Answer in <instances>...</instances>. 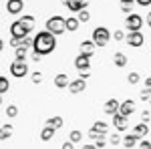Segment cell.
<instances>
[{"label":"cell","instance_id":"obj_47","mask_svg":"<svg viewBox=\"0 0 151 149\" xmlns=\"http://www.w3.org/2000/svg\"><path fill=\"white\" fill-rule=\"evenodd\" d=\"M149 103H151V99H149Z\"/></svg>","mask_w":151,"mask_h":149},{"label":"cell","instance_id":"obj_10","mask_svg":"<svg viewBox=\"0 0 151 149\" xmlns=\"http://www.w3.org/2000/svg\"><path fill=\"white\" fill-rule=\"evenodd\" d=\"M133 113H135V101H133V99L123 101L121 107H119V115H123V117H127V119H129V115H133Z\"/></svg>","mask_w":151,"mask_h":149},{"label":"cell","instance_id":"obj_31","mask_svg":"<svg viewBox=\"0 0 151 149\" xmlns=\"http://www.w3.org/2000/svg\"><path fill=\"white\" fill-rule=\"evenodd\" d=\"M16 115H18V107H16V105H8V107H6V117H16Z\"/></svg>","mask_w":151,"mask_h":149},{"label":"cell","instance_id":"obj_37","mask_svg":"<svg viewBox=\"0 0 151 149\" xmlns=\"http://www.w3.org/2000/svg\"><path fill=\"white\" fill-rule=\"evenodd\" d=\"M40 81H42V73H38V71H36V73H32V83H35V85H38Z\"/></svg>","mask_w":151,"mask_h":149},{"label":"cell","instance_id":"obj_15","mask_svg":"<svg viewBox=\"0 0 151 149\" xmlns=\"http://www.w3.org/2000/svg\"><path fill=\"white\" fill-rule=\"evenodd\" d=\"M87 0H70L69 4H67V8L70 12H81V10H87Z\"/></svg>","mask_w":151,"mask_h":149},{"label":"cell","instance_id":"obj_46","mask_svg":"<svg viewBox=\"0 0 151 149\" xmlns=\"http://www.w3.org/2000/svg\"><path fill=\"white\" fill-rule=\"evenodd\" d=\"M0 105H2V95H0Z\"/></svg>","mask_w":151,"mask_h":149},{"label":"cell","instance_id":"obj_39","mask_svg":"<svg viewBox=\"0 0 151 149\" xmlns=\"http://www.w3.org/2000/svg\"><path fill=\"white\" fill-rule=\"evenodd\" d=\"M141 119H143V123H147V121L151 119V113L149 111H143V113H141Z\"/></svg>","mask_w":151,"mask_h":149},{"label":"cell","instance_id":"obj_1","mask_svg":"<svg viewBox=\"0 0 151 149\" xmlns=\"http://www.w3.org/2000/svg\"><path fill=\"white\" fill-rule=\"evenodd\" d=\"M55 48H57V36L55 35H50L48 30H42V32L35 35V38H32V50H35V55L47 57Z\"/></svg>","mask_w":151,"mask_h":149},{"label":"cell","instance_id":"obj_35","mask_svg":"<svg viewBox=\"0 0 151 149\" xmlns=\"http://www.w3.org/2000/svg\"><path fill=\"white\" fill-rule=\"evenodd\" d=\"M113 38H115V40H125L127 36H125L123 30H115V32H113Z\"/></svg>","mask_w":151,"mask_h":149},{"label":"cell","instance_id":"obj_7","mask_svg":"<svg viewBox=\"0 0 151 149\" xmlns=\"http://www.w3.org/2000/svg\"><path fill=\"white\" fill-rule=\"evenodd\" d=\"M125 40H127V45L133 46V48H139V46L145 45V36L141 35V30H139V32H129Z\"/></svg>","mask_w":151,"mask_h":149},{"label":"cell","instance_id":"obj_36","mask_svg":"<svg viewBox=\"0 0 151 149\" xmlns=\"http://www.w3.org/2000/svg\"><path fill=\"white\" fill-rule=\"evenodd\" d=\"M141 99H143V101H145V99L149 101V99H151V89H147V87H145V89L141 91Z\"/></svg>","mask_w":151,"mask_h":149},{"label":"cell","instance_id":"obj_33","mask_svg":"<svg viewBox=\"0 0 151 149\" xmlns=\"http://www.w3.org/2000/svg\"><path fill=\"white\" fill-rule=\"evenodd\" d=\"M109 141H111L113 145H119V143H123V137H121V135H119L117 131H113V135L109 137Z\"/></svg>","mask_w":151,"mask_h":149},{"label":"cell","instance_id":"obj_14","mask_svg":"<svg viewBox=\"0 0 151 149\" xmlns=\"http://www.w3.org/2000/svg\"><path fill=\"white\" fill-rule=\"evenodd\" d=\"M22 8H24L22 0H8V4H6V10L10 12V14H20Z\"/></svg>","mask_w":151,"mask_h":149},{"label":"cell","instance_id":"obj_9","mask_svg":"<svg viewBox=\"0 0 151 149\" xmlns=\"http://www.w3.org/2000/svg\"><path fill=\"white\" fill-rule=\"evenodd\" d=\"M107 129H109V125L105 123V121H97V123H93V127H91V131H89V135L91 137H97V135H107Z\"/></svg>","mask_w":151,"mask_h":149},{"label":"cell","instance_id":"obj_44","mask_svg":"<svg viewBox=\"0 0 151 149\" xmlns=\"http://www.w3.org/2000/svg\"><path fill=\"white\" fill-rule=\"evenodd\" d=\"M145 22H147V24H149V26H151V12H149V14H147V16H145Z\"/></svg>","mask_w":151,"mask_h":149},{"label":"cell","instance_id":"obj_41","mask_svg":"<svg viewBox=\"0 0 151 149\" xmlns=\"http://www.w3.org/2000/svg\"><path fill=\"white\" fill-rule=\"evenodd\" d=\"M135 2H137L139 6H149L151 4V0H135Z\"/></svg>","mask_w":151,"mask_h":149},{"label":"cell","instance_id":"obj_3","mask_svg":"<svg viewBox=\"0 0 151 149\" xmlns=\"http://www.w3.org/2000/svg\"><path fill=\"white\" fill-rule=\"evenodd\" d=\"M91 40L95 42V46H107L109 45V40H111V32H109V28H105V26H97L93 30V35H91Z\"/></svg>","mask_w":151,"mask_h":149},{"label":"cell","instance_id":"obj_29","mask_svg":"<svg viewBox=\"0 0 151 149\" xmlns=\"http://www.w3.org/2000/svg\"><path fill=\"white\" fill-rule=\"evenodd\" d=\"M8 89H10V83H8V79H6V77H0V95H4Z\"/></svg>","mask_w":151,"mask_h":149},{"label":"cell","instance_id":"obj_45","mask_svg":"<svg viewBox=\"0 0 151 149\" xmlns=\"http://www.w3.org/2000/svg\"><path fill=\"white\" fill-rule=\"evenodd\" d=\"M2 48H4V42H2V38H0V53H2Z\"/></svg>","mask_w":151,"mask_h":149},{"label":"cell","instance_id":"obj_23","mask_svg":"<svg viewBox=\"0 0 151 149\" xmlns=\"http://www.w3.org/2000/svg\"><path fill=\"white\" fill-rule=\"evenodd\" d=\"M139 139L135 137L133 133H127L125 137H123V147H127V149H131V147H135V143H137Z\"/></svg>","mask_w":151,"mask_h":149},{"label":"cell","instance_id":"obj_34","mask_svg":"<svg viewBox=\"0 0 151 149\" xmlns=\"http://www.w3.org/2000/svg\"><path fill=\"white\" fill-rule=\"evenodd\" d=\"M95 141H97V143H95V147H97V149L105 147V135H97V137H95Z\"/></svg>","mask_w":151,"mask_h":149},{"label":"cell","instance_id":"obj_32","mask_svg":"<svg viewBox=\"0 0 151 149\" xmlns=\"http://www.w3.org/2000/svg\"><path fill=\"white\" fill-rule=\"evenodd\" d=\"M77 18H79V22H89L91 20V14H89V10H81Z\"/></svg>","mask_w":151,"mask_h":149},{"label":"cell","instance_id":"obj_18","mask_svg":"<svg viewBox=\"0 0 151 149\" xmlns=\"http://www.w3.org/2000/svg\"><path fill=\"white\" fill-rule=\"evenodd\" d=\"M113 125H115L117 131H125V129H127V117H123V115L117 113L115 117H113Z\"/></svg>","mask_w":151,"mask_h":149},{"label":"cell","instance_id":"obj_12","mask_svg":"<svg viewBox=\"0 0 151 149\" xmlns=\"http://www.w3.org/2000/svg\"><path fill=\"white\" fill-rule=\"evenodd\" d=\"M85 89H87V81H83V79H75V81L69 83V91L73 93V95H79V93H83Z\"/></svg>","mask_w":151,"mask_h":149},{"label":"cell","instance_id":"obj_27","mask_svg":"<svg viewBox=\"0 0 151 149\" xmlns=\"http://www.w3.org/2000/svg\"><path fill=\"white\" fill-rule=\"evenodd\" d=\"M139 79H141L139 73H137V71H131V73H129V77H127V83H129V85H137Z\"/></svg>","mask_w":151,"mask_h":149},{"label":"cell","instance_id":"obj_4","mask_svg":"<svg viewBox=\"0 0 151 149\" xmlns=\"http://www.w3.org/2000/svg\"><path fill=\"white\" fill-rule=\"evenodd\" d=\"M125 26H127L129 32H139L141 26H143V16L139 14H127V18H125Z\"/></svg>","mask_w":151,"mask_h":149},{"label":"cell","instance_id":"obj_26","mask_svg":"<svg viewBox=\"0 0 151 149\" xmlns=\"http://www.w3.org/2000/svg\"><path fill=\"white\" fill-rule=\"evenodd\" d=\"M14 60H18V63H26V48L18 46V48L14 50Z\"/></svg>","mask_w":151,"mask_h":149},{"label":"cell","instance_id":"obj_43","mask_svg":"<svg viewBox=\"0 0 151 149\" xmlns=\"http://www.w3.org/2000/svg\"><path fill=\"white\" fill-rule=\"evenodd\" d=\"M81 149H97V147H95L93 143H89V145H83V147H81Z\"/></svg>","mask_w":151,"mask_h":149},{"label":"cell","instance_id":"obj_21","mask_svg":"<svg viewBox=\"0 0 151 149\" xmlns=\"http://www.w3.org/2000/svg\"><path fill=\"white\" fill-rule=\"evenodd\" d=\"M113 65L119 67V69H121V67H127V57H125L123 53H115V55H113Z\"/></svg>","mask_w":151,"mask_h":149},{"label":"cell","instance_id":"obj_20","mask_svg":"<svg viewBox=\"0 0 151 149\" xmlns=\"http://www.w3.org/2000/svg\"><path fill=\"white\" fill-rule=\"evenodd\" d=\"M47 127H52L55 131L63 127V117H58V115H52V117H48L47 119Z\"/></svg>","mask_w":151,"mask_h":149},{"label":"cell","instance_id":"obj_13","mask_svg":"<svg viewBox=\"0 0 151 149\" xmlns=\"http://www.w3.org/2000/svg\"><path fill=\"white\" fill-rule=\"evenodd\" d=\"M119 107H121V103H119L117 99H109V101L105 103L103 111H105V115H113V117H115V115L119 113Z\"/></svg>","mask_w":151,"mask_h":149},{"label":"cell","instance_id":"obj_40","mask_svg":"<svg viewBox=\"0 0 151 149\" xmlns=\"http://www.w3.org/2000/svg\"><path fill=\"white\" fill-rule=\"evenodd\" d=\"M60 149H75V143H70V141H65Z\"/></svg>","mask_w":151,"mask_h":149},{"label":"cell","instance_id":"obj_8","mask_svg":"<svg viewBox=\"0 0 151 149\" xmlns=\"http://www.w3.org/2000/svg\"><path fill=\"white\" fill-rule=\"evenodd\" d=\"M79 50H81L79 55H83V57H87V58H91V57L95 55V50H97V46H95L93 40H83Z\"/></svg>","mask_w":151,"mask_h":149},{"label":"cell","instance_id":"obj_38","mask_svg":"<svg viewBox=\"0 0 151 149\" xmlns=\"http://www.w3.org/2000/svg\"><path fill=\"white\" fill-rule=\"evenodd\" d=\"M139 149H151V143L147 141V139H141L139 141Z\"/></svg>","mask_w":151,"mask_h":149},{"label":"cell","instance_id":"obj_6","mask_svg":"<svg viewBox=\"0 0 151 149\" xmlns=\"http://www.w3.org/2000/svg\"><path fill=\"white\" fill-rule=\"evenodd\" d=\"M10 75L12 77H16V79H22L28 75V67H26V63H18V60H12L10 65Z\"/></svg>","mask_w":151,"mask_h":149},{"label":"cell","instance_id":"obj_42","mask_svg":"<svg viewBox=\"0 0 151 149\" xmlns=\"http://www.w3.org/2000/svg\"><path fill=\"white\" fill-rule=\"evenodd\" d=\"M145 87H147V89H151V77H147V79H145Z\"/></svg>","mask_w":151,"mask_h":149},{"label":"cell","instance_id":"obj_16","mask_svg":"<svg viewBox=\"0 0 151 149\" xmlns=\"http://www.w3.org/2000/svg\"><path fill=\"white\" fill-rule=\"evenodd\" d=\"M131 133H133L137 139H145V137H147V133H149V127H147V123H139V125L133 127Z\"/></svg>","mask_w":151,"mask_h":149},{"label":"cell","instance_id":"obj_28","mask_svg":"<svg viewBox=\"0 0 151 149\" xmlns=\"http://www.w3.org/2000/svg\"><path fill=\"white\" fill-rule=\"evenodd\" d=\"M135 4V0H121V10L125 12V14H131V6Z\"/></svg>","mask_w":151,"mask_h":149},{"label":"cell","instance_id":"obj_11","mask_svg":"<svg viewBox=\"0 0 151 149\" xmlns=\"http://www.w3.org/2000/svg\"><path fill=\"white\" fill-rule=\"evenodd\" d=\"M89 67H91V58L83 57V55H79V57L75 58V69L79 71V73H89Z\"/></svg>","mask_w":151,"mask_h":149},{"label":"cell","instance_id":"obj_19","mask_svg":"<svg viewBox=\"0 0 151 149\" xmlns=\"http://www.w3.org/2000/svg\"><path fill=\"white\" fill-rule=\"evenodd\" d=\"M12 133H14V127L10 123H6V125L0 127V141H6V139L12 137Z\"/></svg>","mask_w":151,"mask_h":149},{"label":"cell","instance_id":"obj_22","mask_svg":"<svg viewBox=\"0 0 151 149\" xmlns=\"http://www.w3.org/2000/svg\"><path fill=\"white\" fill-rule=\"evenodd\" d=\"M20 22L24 24V28L28 30V32H32V28H35V16H30V14H26V16H22V18H18Z\"/></svg>","mask_w":151,"mask_h":149},{"label":"cell","instance_id":"obj_30","mask_svg":"<svg viewBox=\"0 0 151 149\" xmlns=\"http://www.w3.org/2000/svg\"><path fill=\"white\" fill-rule=\"evenodd\" d=\"M83 139V133L81 131H70V135H69V141L70 143H79Z\"/></svg>","mask_w":151,"mask_h":149},{"label":"cell","instance_id":"obj_17","mask_svg":"<svg viewBox=\"0 0 151 149\" xmlns=\"http://www.w3.org/2000/svg\"><path fill=\"white\" fill-rule=\"evenodd\" d=\"M69 77L65 75V73H58L57 77H55V87L57 89H69Z\"/></svg>","mask_w":151,"mask_h":149},{"label":"cell","instance_id":"obj_25","mask_svg":"<svg viewBox=\"0 0 151 149\" xmlns=\"http://www.w3.org/2000/svg\"><path fill=\"white\" fill-rule=\"evenodd\" d=\"M79 18H67V20H65V26H67V30H69V32H75V30H77V28H79Z\"/></svg>","mask_w":151,"mask_h":149},{"label":"cell","instance_id":"obj_5","mask_svg":"<svg viewBox=\"0 0 151 149\" xmlns=\"http://www.w3.org/2000/svg\"><path fill=\"white\" fill-rule=\"evenodd\" d=\"M10 35H12V38H16V40H22V38H26V35H30V32L24 28V24L20 22V20H16V22L10 24Z\"/></svg>","mask_w":151,"mask_h":149},{"label":"cell","instance_id":"obj_2","mask_svg":"<svg viewBox=\"0 0 151 149\" xmlns=\"http://www.w3.org/2000/svg\"><path fill=\"white\" fill-rule=\"evenodd\" d=\"M65 20L67 18H63V16H50L47 20V30L50 32V35H65V30H67V26H65Z\"/></svg>","mask_w":151,"mask_h":149},{"label":"cell","instance_id":"obj_24","mask_svg":"<svg viewBox=\"0 0 151 149\" xmlns=\"http://www.w3.org/2000/svg\"><path fill=\"white\" fill-rule=\"evenodd\" d=\"M55 137V129H52V127H42V131H40V139H42V141H50V139Z\"/></svg>","mask_w":151,"mask_h":149}]
</instances>
